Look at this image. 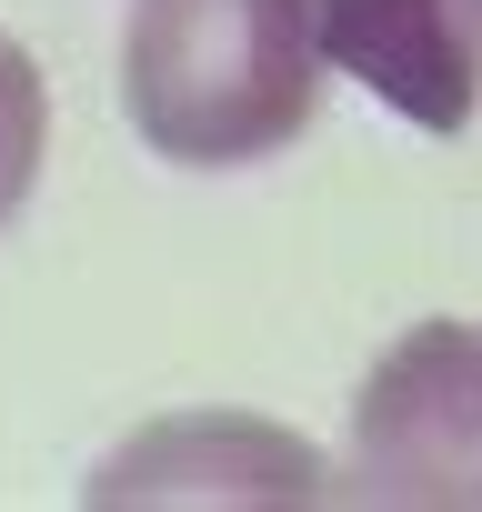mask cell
<instances>
[{
  "instance_id": "6da1fadb",
  "label": "cell",
  "mask_w": 482,
  "mask_h": 512,
  "mask_svg": "<svg viewBox=\"0 0 482 512\" xmlns=\"http://www.w3.org/2000/svg\"><path fill=\"white\" fill-rule=\"evenodd\" d=\"M332 0H131L121 121L171 171H252L322 111Z\"/></svg>"
},
{
  "instance_id": "7a4b0ae2",
  "label": "cell",
  "mask_w": 482,
  "mask_h": 512,
  "mask_svg": "<svg viewBox=\"0 0 482 512\" xmlns=\"http://www.w3.org/2000/svg\"><path fill=\"white\" fill-rule=\"evenodd\" d=\"M332 492L382 512H482V322H422L372 362Z\"/></svg>"
},
{
  "instance_id": "3957f363",
  "label": "cell",
  "mask_w": 482,
  "mask_h": 512,
  "mask_svg": "<svg viewBox=\"0 0 482 512\" xmlns=\"http://www.w3.org/2000/svg\"><path fill=\"white\" fill-rule=\"evenodd\" d=\"M322 462L312 442H292L282 422H252V412H181V422H151L141 442H121L101 472H91V502L121 512V502H322Z\"/></svg>"
},
{
  "instance_id": "277c9868",
  "label": "cell",
  "mask_w": 482,
  "mask_h": 512,
  "mask_svg": "<svg viewBox=\"0 0 482 512\" xmlns=\"http://www.w3.org/2000/svg\"><path fill=\"white\" fill-rule=\"evenodd\" d=\"M332 71L412 131L482 111V0H332Z\"/></svg>"
},
{
  "instance_id": "5b68a950",
  "label": "cell",
  "mask_w": 482,
  "mask_h": 512,
  "mask_svg": "<svg viewBox=\"0 0 482 512\" xmlns=\"http://www.w3.org/2000/svg\"><path fill=\"white\" fill-rule=\"evenodd\" d=\"M41 151H51V91H41V61L0 31V231H11V211L31 201Z\"/></svg>"
}]
</instances>
